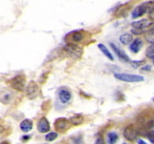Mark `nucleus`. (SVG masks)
I'll list each match as a JSON object with an SVG mask.
<instances>
[{"mask_svg":"<svg viewBox=\"0 0 154 144\" xmlns=\"http://www.w3.org/2000/svg\"><path fill=\"white\" fill-rule=\"evenodd\" d=\"M64 50L72 58L75 59L81 58L83 54V50L78 44L73 43H68L64 46Z\"/></svg>","mask_w":154,"mask_h":144,"instance_id":"f257e3e1","label":"nucleus"},{"mask_svg":"<svg viewBox=\"0 0 154 144\" xmlns=\"http://www.w3.org/2000/svg\"><path fill=\"white\" fill-rule=\"evenodd\" d=\"M114 77L119 80L127 82H138L144 80V76H140V75L130 74L117 73L114 74Z\"/></svg>","mask_w":154,"mask_h":144,"instance_id":"f03ea898","label":"nucleus"},{"mask_svg":"<svg viewBox=\"0 0 154 144\" xmlns=\"http://www.w3.org/2000/svg\"><path fill=\"white\" fill-rule=\"evenodd\" d=\"M71 126L69 120L66 118H59L54 122V128L56 130L60 133H64L67 131Z\"/></svg>","mask_w":154,"mask_h":144,"instance_id":"7ed1b4c3","label":"nucleus"},{"mask_svg":"<svg viewBox=\"0 0 154 144\" xmlns=\"http://www.w3.org/2000/svg\"><path fill=\"white\" fill-rule=\"evenodd\" d=\"M26 84V79L23 75H17L14 77L11 81V86L12 88L19 92H22L24 90Z\"/></svg>","mask_w":154,"mask_h":144,"instance_id":"20e7f679","label":"nucleus"},{"mask_svg":"<svg viewBox=\"0 0 154 144\" xmlns=\"http://www.w3.org/2000/svg\"><path fill=\"white\" fill-rule=\"evenodd\" d=\"M13 98L11 91L5 88H0V102L4 104H8Z\"/></svg>","mask_w":154,"mask_h":144,"instance_id":"39448f33","label":"nucleus"},{"mask_svg":"<svg viewBox=\"0 0 154 144\" xmlns=\"http://www.w3.org/2000/svg\"><path fill=\"white\" fill-rule=\"evenodd\" d=\"M26 94L29 99H33L37 96L38 92V86L34 81H30L26 87Z\"/></svg>","mask_w":154,"mask_h":144,"instance_id":"423d86ee","label":"nucleus"},{"mask_svg":"<svg viewBox=\"0 0 154 144\" xmlns=\"http://www.w3.org/2000/svg\"><path fill=\"white\" fill-rule=\"evenodd\" d=\"M138 131L133 125H129L124 129L123 136L126 140L129 141H134L137 138Z\"/></svg>","mask_w":154,"mask_h":144,"instance_id":"0eeeda50","label":"nucleus"},{"mask_svg":"<svg viewBox=\"0 0 154 144\" xmlns=\"http://www.w3.org/2000/svg\"><path fill=\"white\" fill-rule=\"evenodd\" d=\"M146 12H148V8L146 4V3H143L141 5H138L134 9V10L132 13V16L133 18H138L139 16H143Z\"/></svg>","mask_w":154,"mask_h":144,"instance_id":"6e6552de","label":"nucleus"},{"mask_svg":"<svg viewBox=\"0 0 154 144\" xmlns=\"http://www.w3.org/2000/svg\"><path fill=\"white\" fill-rule=\"evenodd\" d=\"M37 128L38 131L41 132V133H46V132L49 131L50 129H51L49 122L45 117H43V118L39 120L37 124Z\"/></svg>","mask_w":154,"mask_h":144,"instance_id":"1a4fd4ad","label":"nucleus"},{"mask_svg":"<svg viewBox=\"0 0 154 144\" xmlns=\"http://www.w3.org/2000/svg\"><path fill=\"white\" fill-rule=\"evenodd\" d=\"M110 45H111V48H112L113 50L114 51V52L117 54V56H118L119 58H120V59L122 60V61L129 62V60H130V59H129V56L126 55V53L124 52V51L122 50L120 48H119L118 46H117L116 44H114L111 43V44H110Z\"/></svg>","mask_w":154,"mask_h":144,"instance_id":"9d476101","label":"nucleus"},{"mask_svg":"<svg viewBox=\"0 0 154 144\" xmlns=\"http://www.w3.org/2000/svg\"><path fill=\"white\" fill-rule=\"evenodd\" d=\"M72 98V94L67 89H60L59 92V98L62 104H67Z\"/></svg>","mask_w":154,"mask_h":144,"instance_id":"9b49d317","label":"nucleus"},{"mask_svg":"<svg viewBox=\"0 0 154 144\" xmlns=\"http://www.w3.org/2000/svg\"><path fill=\"white\" fill-rule=\"evenodd\" d=\"M143 46V41L141 38H136L131 43L129 49L134 53H137L140 51L141 46Z\"/></svg>","mask_w":154,"mask_h":144,"instance_id":"f8f14e48","label":"nucleus"},{"mask_svg":"<svg viewBox=\"0 0 154 144\" xmlns=\"http://www.w3.org/2000/svg\"><path fill=\"white\" fill-rule=\"evenodd\" d=\"M150 22H149L148 20L147 19H143L141 20L135 21L132 23V26L133 28H140V29H142L143 31L145 32V28L150 25Z\"/></svg>","mask_w":154,"mask_h":144,"instance_id":"ddd939ff","label":"nucleus"},{"mask_svg":"<svg viewBox=\"0 0 154 144\" xmlns=\"http://www.w3.org/2000/svg\"><path fill=\"white\" fill-rule=\"evenodd\" d=\"M20 127V129L23 132L29 131L32 128V122L30 119H28V118L24 119L23 121L21 122Z\"/></svg>","mask_w":154,"mask_h":144,"instance_id":"4468645a","label":"nucleus"},{"mask_svg":"<svg viewBox=\"0 0 154 144\" xmlns=\"http://www.w3.org/2000/svg\"><path fill=\"white\" fill-rule=\"evenodd\" d=\"M69 122L73 125H80L84 122V117L81 114H75V116L71 117V118L69 119Z\"/></svg>","mask_w":154,"mask_h":144,"instance_id":"2eb2a0df","label":"nucleus"},{"mask_svg":"<svg viewBox=\"0 0 154 144\" xmlns=\"http://www.w3.org/2000/svg\"><path fill=\"white\" fill-rule=\"evenodd\" d=\"M132 40H133V36L129 33H125V34H121L120 37V43L124 45L129 44L132 41Z\"/></svg>","mask_w":154,"mask_h":144,"instance_id":"dca6fc26","label":"nucleus"},{"mask_svg":"<svg viewBox=\"0 0 154 144\" xmlns=\"http://www.w3.org/2000/svg\"><path fill=\"white\" fill-rule=\"evenodd\" d=\"M98 47H99V49L102 51V53H103L107 58H109L111 61H113V60L114 59V56H113V54H111V52H110L109 50H108L103 44H99L98 45Z\"/></svg>","mask_w":154,"mask_h":144,"instance_id":"f3484780","label":"nucleus"},{"mask_svg":"<svg viewBox=\"0 0 154 144\" xmlns=\"http://www.w3.org/2000/svg\"><path fill=\"white\" fill-rule=\"evenodd\" d=\"M118 139V136L115 132H110L108 134V142L109 144H114Z\"/></svg>","mask_w":154,"mask_h":144,"instance_id":"a211bd4d","label":"nucleus"},{"mask_svg":"<svg viewBox=\"0 0 154 144\" xmlns=\"http://www.w3.org/2000/svg\"><path fill=\"white\" fill-rule=\"evenodd\" d=\"M145 39L148 43L154 44V32L148 31L145 34Z\"/></svg>","mask_w":154,"mask_h":144,"instance_id":"6ab92c4d","label":"nucleus"},{"mask_svg":"<svg viewBox=\"0 0 154 144\" xmlns=\"http://www.w3.org/2000/svg\"><path fill=\"white\" fill-rule=\"evenodd\" d=\"M146 56L149 58H154V44H151L147 48Z\"/></svg>","mask_w":154,"mask_h":144,"instance_id":"aec40b11","label":"nucleus"},{"mask_svg":"<svg viewBox=\"0 0 154 144\" xmlns=\"http://www.w3.org/2000/svg\"><path fill=\"white\" fill-rule=\"evenodd\" d=\"M146 63L144 60H135V61L131 62V64H132V68H138L140 66H143Z\"/></svg>","mask_w":154,"mask_h":144,"instance_id":"412c9836","label":"nucleus"},{"mask_svg":"<svg viewBox=\"0 0 154 144\" xmlns=\"http://www.w3.org/2000/svg\"><path fill=\"white\" fill-rule=\"evenodd\" d=\"M83 39V34L80 32H75L72 34V40L75 42H79Z\"/></svg>","mask_w":154,"mask_h":144,"instance_id":"4be33fe9","label":"nucleus"},{"mask_svg":"<svg viewBox=\"0 0 154 144\" xmlns=\"http://www.w3.org/2000/svg\"><path fill=\"white\" fill-rule=\"evenodd\" d=\"M57 136H58V134H57V133H55V132H51V133L48 134L45 136V140H46L47 141L51 142V141L54 140L57 137Z\"/></svg>","mask_w":154,"mask_h":144,"instance_id":"5701e85b","label":"nucleus"},{"mask_svg":"<svg viewBox=\"0 0 154 144\" xmlns=\"http://www.w3.org/2000/svg\"><path fill=\"white\" fill-rule=\"evenodd\" d=\"M147 138H148L149 140H150L152 143H154V130H153L147 132Z\"/></svg>","mask_w":154,"mask_h":144,"instance_id":"b1692460","label":"nucleus"},{"mask_svg":"<svg viewBox=\"0 0 154 144\" xmlns=\"http://www.w3.org/2000/svg\"><path fill=\"white\" fill-rule=\"evenodd\" d=\"M132 32L134 34H136V35H139V34H143V33H144V32L143 31L142 29H140V28H133L132 29Z\"/></svg>","mask_w":154,"mask_h":144,"instance_id":"393cba45","label":"nucleus"},{"mask_svg":"<svg viewBox=\"0 0 154 144\" xmlns=\"http://www.w3.org/2000/svg\"><path fill=\"white\" fill-rule=\"evenodd\" d=\"M95 144H105V141H104L103 138L102 137H98L97 140H96Z\"/></svg>","mask_w":154,"mask_h":144,"instance_id":"a878e982","label":"nucleus"},{"mask_svg":"<svg viewBox=\"0 0 154 144\" xmlns=\"http://www.w3.org/2000/svg\"><path fill=\"white\" fill-rule=\"evenodd\" d=\"M142 70H146V71H150L151 70V66L150 65H145L141 68Z\"/></svg>","mask_w":154,"mask_h":144,"instance_id":"bb28decb","label":"nucleus"},{"mask_svg":"<svg viewBox=\"0 0 154 144\" xmlns=\"http://www.w3.org/2000/svg\"><path fill=\"white\" fill-rule=\"evenodd\" d=\"M149 16H150V19L151 20L154 21V9L150 12V14H149Z\"/></svg>","mask_w":154,"mask_h":144,"instance_id":"cd10ccee","label":"nucleus"},{"mask_svg":"<svg viewBox=\"0 0 154 144\" xmlns=\"http://www.w3.org/2000/svg\"><path fill=\"white\" fill-rule=\"evenodd\" d=\"M138 144H147L144 140H138Z\"/></svg>","mask_w":154,"mask_h":144,"instance_id":"c85d7f7f","label":"nucleus"},{"mask_svg":"<svg viewBox=\"0 0 154 144\" xmlns=\"http://www.w3.org/2000/svg\"><path fill=\"white\" fill-rule=\"evenodd\" d=\"M4 130H5L4 127H3L2 125H0V134L3 133V132H4Z\"/></svg>","mask_w":154,"mask_h":144,"instance_id":"c756f323","label":"nucleus"},{"mask_svg":"<svg viewBox=\"0 0 154 144\" xmlns=\"http://www.w3.org/2000/svg\"><path fill=\"white\" fill-rule=\"evenodd\" d=\"M0 144H10V143H9L8 141H3V142H2Z\"/></svg>","mask_w":154,"mask_h":144,"instance_id":"7c9ffc66","label":"nucleus"},{"mask_svg":"<svg viewBox=\"0 0 154 144\" xmlns=\"http://www.w3.org/2000/svg\"><path fill=\"white\" fill-rule=\"evenodd\" d=\"M123 144H126V143H123Z\"/></svg>","mask_w":154,"mask_h":144,"instance_id":"2f4dec72","label":"nucleus"}]
</instances>
